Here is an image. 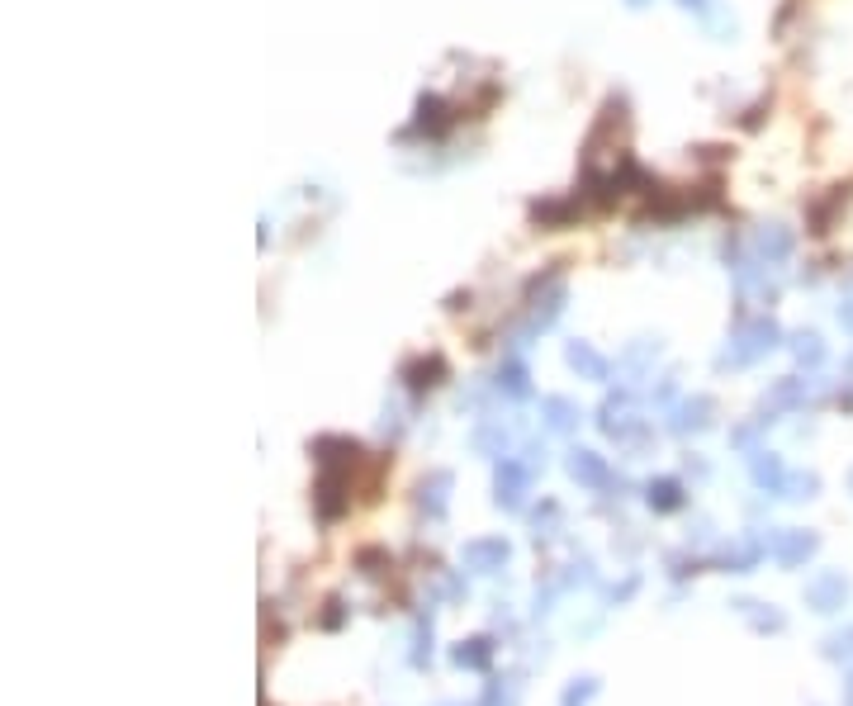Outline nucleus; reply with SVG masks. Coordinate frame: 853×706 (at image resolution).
<instances>
[{
  "label": "nucleus",
  "instance_id": "1",
  "mask_svg": "<svg viewBox=\"0 0 853 706\" xmlns=\"http://www.w3.org/2000/svg\"><path fill=\"white\" fill-rule=\"evenodd\" d=\"M759 252L768 256V261H782V256L792 252V233H787L782 223H768V228L759 233Z\"/></svg>",
  "mask_w": 853,
  "mask_h": 706
},
{
  "label": "nucleus",
  "instance_id": "2",
  "mask_svg": "<svg viewBox=\"0 0 853 706\" xmlns=\"http://www.w3.org/2000/svg\"><path fill=\"white\" fill-rule=\"evenodd\" d=\"M569 361H574V365H583L588 375H602V370H607V365H602L598 356L588 351V346H569Z\"/></svg>",
  "mask_w": 853,
  "mask_h": 706
},
{
  "label": "nucleus",
  "instance_id": "3",
  "mask_svg": "<svg viewBox=\"0 0 853 706\" xmlns=\"http://www.w3.org/2000/svg\"><path fill=\"white\" fill-rule=\"evenodd\" d=\"M797 351H801V356H811V361H816V356H820V337H801Z\"/></svg>",
  "mask_w": 853,
  "mask_h": 706
},
{
  "label": "nucleus",
  "instance_id": "4",
  "mask_svg": "<svg viewBox=\"0 0 853 706\" xmlns=\"http://www.w3.org/2000/svg\"><path fill=\"white\" fill-rule=\"evenodd\" d=\"M678 5H683V10H707L711 0H678Z\"/></svg>",
  "mask_w": 853,
  "mask_h": 706
},
{
  "label": "nucleus",
  "instance_id": "5",
  "mask_svg": "<svg viewBox=\"0 0 853 706\" xmlns=\"http://www.w3.org/2000/svg\"><path fill=\"white\" fill-rule=\"evenodd\" d=\"M839 318H844V323L853 327V299H849V308H839Z\"/></svg>",
  "mask_w": 853,
  "mask_h": 706
},
{
  "label": "nucleus",
  "instance_id": "6",
  "mask_svg": "<svg viewBox=\"0 0 853 706\" xmlns=\"http://www.w3.org/2000/svg\"><path fill=\"white\" fill-rule=\"evenodd\" d=\"M626 5H636V10H640V5H650V0H626Z\"/></svg>",
  "mask_w": 853,
  "mask_h": 706
}]
</instances>
